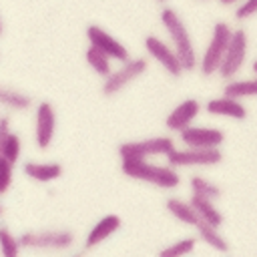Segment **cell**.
Instances as JSON below:
<instances>
[{
    "label": "cell",
    "instance_id": "1",
    "mask_svg": "<svg viewBox=\"0 0 257 257\" xmlns=\"http://www.w3.org/2000/svg\"><path fill=\"white\" fill-rule=\"evenodd\" d=\"M120 171L124 177L133 179V181H143L147 185L169 189V191L177 189L181 185V175L169 163L167 165H155V163H149L147 159L124 157V159H120Z\"/></svg>",
    "mask_w": 257,
    "mask_h": 257
},
{
    "label": "cell",
    "instance_id": "2",
    "mask_svg": "<svg viewBox=\"0 0 257 257\" xmlns=\"http://www.w3.org/2000/svg\"><path fill=\"white\" fill-rule=\"evenodd\" d=\"M161 24L165 26L169 38H171V44L173 48L177 50L183 66H185V72H193L195 68H199V60H197V52H195V44H193V38H191V32L187 30L183 18L179 16V12L175 8H169L165 6L161 10Z\"/></svg>",
    "mask_w": 257,
    "mask_h": 257
},
{
    "label": "cell",
    "instance_id": "3",
    "mask_svg": "<svg viewBox=\"0 0 257 257\" xmlns=\"http://www.w3.org/2000/svg\"><path fill=\"white\" fill-rule=\"evenodd\" d=\"M231 36H233V28L227 22H215L211 40L199 58V72L203 76H211V74L219 72L221 62L225 58V52L229 48Z\"/></svg>",
    "mask_w": 257,
    "mask_h": 257
},
{
    "label": "cell",
    "instance_id": "4",
    "mask_svg": "<svg viewBox=\"0 0 257 257\" xmlns=\"http://www.w3.org/2000/svg\"><path fill=\"white\" fill-rule=\"evenodd\" d=\"M74 233L70 229H40L24 231L20 243L26 249H48V251H66L74 245Z\"/></svg>",
    "mask_w": 257,
    "mask_h": 257
},
{
    "label": "cell",
    "instance_id": "5",
    "mask_svg": "<svg viewBox=\"0 0 257 257\" xmlns=\"http://www.w3.org/2000/svg\"><path fill=\"white\" fill-rule=\"evenodd\" d=\"M223 161L219 147H187L175 149L167 155V163L175 169L179 167H215Z\"/></svg>",
    "mask_w": 257,
    "mask_h": 257
},
{
    "label": "cell",
    "instance_id": "6",
    "mask_svg": "<svg viewBox=\"0 0 257 257\" xmlns=\"http://www.w3.org/2000/svg\"><path fill=\"white\" fill-rule=\"evenodd\" d=\"M175 139L171 137H151V139H141V141H126L120 143L116 153L120 159L124 157H139V159H149V157H167L171 151H175Z\"/></svg>",
    "mask_w": 257,
    "mask_h": 257
},
{
    "label": "cell",
    "instance_id": "7",
    "mask_svg": "<svg viewBox=\"0 0 257 257\" xmlns=\"http://www.w3.org/2000/svg\"><path fill=\"white\" fill-rule=\"evenodd\" d=\"M147 66H149V62L145 60V58H128V60H124L122 64H120V68H116V70H112L104 80H102V86H100V90H102V94L104 96H112V94H116V92H120L124 86H128L133 80H137L141 74H145L147 72Z\"/></svg>",
    "mask_w": 257,
    "mask_h": 257
},
{
    "label": "cell",
    "instance_id": "8",
    "mask_svg": "<svg viewBox=\"0 0 257 257\" xmlns=\"http://www.w3.org/2000/svg\"><path fill=\"white\" fill-rule=\"evenodd\" d=\"M247 50H249V38H247V32L243 28L239 30H233V36H231V42H229V48L225 52V58L221 62V68H219V76L225 78V80H231L245 64L247 60Z\"/></svg>",
    "mask_w": 257,
    "mask_h": 257
},
{
    "label": "cell",
    "instance_id": "9",
    "mask_svg": "<svg viewBox=\"0 0 257 257\" xmlns=\"http://www.w3.org/2000/svg\"><path fill=\"white\" fill-rule=\"evenodd\" d=\"M145 50H147V54H149L153 60H157L171 76L179 78V76L185 72V66H183V62H181L177 50L173 48V44L169 46V44H167L165 40H161L159 36H155V34L147 36V38H145Z\"/></svg>",
    "mask_w": 257,
    "mask_h": 257
},
{
    "label": "cell",
    "instance_id": "10",
    "mask_svg": "<svg viewBox=\"0 0 257 257\" xmlns=\"http://www.w3.org/2000/svg\"><path fill=\"white\" fill-rule=\"evenodd\" d=\"M56 133V112L48 100L36 104V128H34V143L40 151H46L52 145Z\"/></svg>",
    "mask_w": 257,
    "mask_h": 257
},
{
    "label": "cell",
    "instance_id": "11",
    "mask_svg": "<svg viewBox=\"0 0 257 257\" xmlns=\"http://www.w3.org/2000/svg\"><path fill=\"white\" fill-rule=\"evenodd\" d=\"M86 40H88V44H92V46L100 48L102 52H106L116 62H124V60L131 58L128 48L120 40H116L112 34H108L104 28H100L96 24H90L86 28Z\"/></svg>",
    "mask_w": 257,
    "mask_h": 257
},
{
    "label": "cell",
    "instance_id": "12",
    "mask_svg": "<svg viewBox=\"0 0 257 257\" xmlns=\"http://www.w3.org/2000/svg\"><path fill=\"white\" fill-rule=\"evenodd\" d=\"M179 139L187 147H221L225 135L215 126H187L179 133Z\"/></svg>",
    "mask_w": 257,
    "mask_h": 257
},
{
    "label": "cell",
    "instance_id": "13",
    "mask_svg": "<svg viewBox=\"0 0 257 257\" xmlns=\"http://www.w3.org/2000/svg\"><path fill=\"white\" fill-rule=\"evenodd\" d=\"M201 112V102L197 98H185L183 102H179L165 118V126L173 133H181L183 128L191 126L193 120L199 116Z\"/></svg>",
    "mask_w": 257,
    "mask_h": 257
},
{
    "label": "cell",
    "instance_id": "14",
    "mask_svg": "<svg viewBox=\"0 0 257 257\" xmlns=\"http://www.w3.org/2000/svg\"><path fill=\"white\" fill-rule=\"evenodd\" d=\"M205 110L213 116H225V118H233V120H245L247 118V108L243 106L241 98H233L227 94L211 98L205 104Z\"/></svg>",
    "mask_w": 257,
    "mask_h": 257
},
{
    "label": "cell",
    "instance_id": "15",
    "mask_svg": "<svg viewBox=\"0 0 257 257\" xmlns=\"http://www.w3.org/2000/svg\"><path fill=\"white\" fill-rule=\"evenodd\" d=\"M120 225H122V221L118 215H106L100 221H96V225H92V229L88 231V235L84 239V251L98 247L102 241H106L110 235H114L120 229Z\"/></svg>",
    "mask_w": 257,
    "mask_h": 257
},
{
    "label": "cell",
    "instance_id": "16",
    "mask_svg": "<svg viewBox=\"0 0 257 257\" xmlns=\"http://www.w3.org/2000/svg\"><path fill=\"white\" fill-rule=\"evenodd\" d=\"M22 173L36 181V183H52L58 177H62V165L60 163H34L26 161L22 165Z\"/></svg>",
    "mask_w": 257,
    "mask_h": 257
},
{
    "label": "cell",
    "instance_id": "17",
    "mask_svg": "<svg viewBox=\"0 0 257 257\" xmlns=\"http://www.w3.org/2000/svg\"><path fill=\"white\" fill-rule=\"evenodd\" d=\"M165 207H167V211L177 219V221H181V223H185V225H191L193 229L199 225V221H201V217H199V213L195 211V207L191 205V201H183V199H179V197H169L167 199V203H165Z\"/></svg>",
    "mask_w": 257,
    "mask_h": 257
},
{
    "label": "cell",
    "instance_id": "18",
    "mask_svg": "<svg viewBox=\"0 0 257 257\" xmlns=\"http://www.w3.org/2000/svg\"><path fill=\"white\" fill-rule=\"evenodd\" d=\"M189 201H191V205L195 207V211L199 213V217H201L203 221H207V223H211V225H215V227H221V225H223V213L215 207V201H213V199L203 197V195H199V193H191Z\"/></svg>",
    "mask_w": 257,
    "mask_h": 257
},
{
    "label": "cell",
    "instance_id": "19",
    "mask_svg": "<svg viewBox=\"0 0 257 257\" xmlns=\"http://www.w3.org/2000/svg\"><path fill=\"white\" fill-rule=\"evenodd\" d=\"M195 231H197V237L201 241H205L209 247H213L215 251H219V253H227L229 251V243L219 233V227H215V225H211V223H207V221L201 219L199 225L195 227Z\"/></svg>",
    "mask_w": 257,
    "mask_h": 257
},
{
    "label": "cell",
    "instance_id": "20",
    "mask_svg": "<svg viewBox=\"0 0 257 257\" xmlns=\"http://www.w3.org/2000/svg\"><path fill=\"white\" fill-rule=\"evenodd\" d=\"M0 102H2V106L10 108L14 112H26L32 108V96H28L26 92H20L16 88H10V86L0 88Z\"/></svg>",
    "mask_w": 257,
    "mask_h": 257
},
{
    "label": "cell",
    "instance_id": "21",
    "mask_svg": "<svg viewBox=\"0 0 257 257\" xmlns=\"http://www.w3.org/2000/svg\"><path fill=\"white\" fill-rule=\"evenodd\" d=\"M86 62H88V66L98 74V76H102V78H106L110 72H112V58L106 54V52H102L100 48H96V46H88L86 48Z\"/></svg>",
    "mask_w": 257,
    "mask_h": 257
},
{
    "label": "cell",
    "instance_id": "22",
    "mask_svg": "<svg viewBox=\"0 0 257 257\" xmlns=\"http://www.w3.org/2000/svg\"><path fill=\"white\" fill-rule=\"evenodd\" d=\"M223 94L233 96V98H251V96H257V74H255V78L229 80L223 86Z\"/></svg>",
    "mask_w": 257,
    "mask_h": 257
},
{
    "label": "cell",
    "instance_id": "23",
    "mask_svg": "<svg viewBox=\"0 0 257 257\" xmlns=\"http://www.w3.org/2000/svg\"><path fill=\"white\" fill-rule=\"evenodd\" d=\"M20 155H22V141L16 133H10L4 139H0V157H4L16 165Z\"/></svg>",
    "mask_w": 257,
    "mask_h": 257
},
{
    "label": "cell",
    "instance_id": "24",
    "mask_svg": "<svg viewBox=\"0 0 257 257\" xmlns=\"http://www.w3.org/2000/svg\"><path fill=\"white\" fill-rule=\"evenodd\" d=\"M189 185H191V191H193V193H199V195L209 197V199H213V201H217V199L221 197V187L215 185L213 181L205 179L203 175H193V177L189 179Z\"/></svg>",
    "mask_w": 257,
    "mask_h": 257
},
{
    "label": "cell",
    "instance_id": "25",
    "mask_svg": "<svg viewBox=\"0 0 257 257\" xmlns=\"http://www.w3.org/2000/svg\"><path fill=\"white\" fill-rule=\"evenodd\" d=\"M20 249H22L20 237L12 235L10 229L4 225L0 229V253H2V257H18Z\"/></svg>",
    "mask_w": 257,
    "mask_h": 257
},
{
    "label": "cell",
    "instance_id": "26",
    "mask_svg": "<svg viewBox=\"0 0 257 257\" xmlns=\"http://www.w3.org/2000/svg\"><path fill=\"white\" fill-rule=\"evenodd\" d=\"M195 245H197V239H195V237H183V239H179V241H175V243L163 247V249L159 251V255H161V257H181V255L191 253V251L195 249Z\"/></svg>",
    "mask_w": 257,
    "mask_h": 257
},
{
    "label": "cell",
    "instance_id": "27",
    "mask_svg": "<svg viewBox=\"0 0 257 257\" xmlns=\"http://www.w3.org/2000/svg\"><path fill=\"white\" fill-rule=\"evenodd\" d=\"M0 169H2V177H0V193L6 195L10 185H12V179H14V163H10L8 159L0 157Z\"/></svg>",
    "mask_w": 257,
    "mask_h": 257
},
{
    "label": "cell",
    "instance_id": "28",
    "mask_svg": "<svg viewBox=\"0 0 257 257\" xmlns=\"http://www.w3.org/2000/svg\"><path fill=\"white\" fill-rule=\"evenodd\" d=\"M255 14H257V0H243L235 10V18L237 20H247V18H251Z\"/></svg>",
    "mask_w": 257,
    "mask_h": 257
},
{
    "label": "cell",
    "instance_id": "29",
    "mask_svg": "<svg viewBox=\"0 0 257 257\" xmlns=\"http://www.w3.org/2000/svg\"><path fill=\"white\" fill-rule=\"evenodd\" d=\"M12 131H10V118H8V114H4L2 118H0V139H4L6 135H10Z\"/></svg>",
    "mask_w": 257,
    "mask_h": 257
},
{
    "label": "cell",
    "instance_id": "30",
    "mask_svg": "<svg viewBox=\"0 0 257 257\" xmlns=\"http://www.w3.org/2000/svg\"><path fill=\"white\" fill-rule=\"evenodd\" d=\"M219 2H221V4H225V6H227V4H235V2H239V0H219Z\"/></svg>",
    "mask_w": 257,
    "mask_h": 257
},
{
    "label": "cell",
    "instance_id": "31",
    "mask_svg": "<svg viewBox=\"0 0 257 257\" xmlns=\"http://www.w3.org/2000/svg\"><path fill=\"white\" fill-rule=\"evenodd\" d=\"M251 68H253V72H255V74H257V60H255V62H253V66H251Z\"/></svg>",
    "mask_w": 257,
    "mask_h": 257
},
{
    "label": "cell",
    "instance_id": "32",
    "mask_svg": "<svg viewBox=\"0 0 257 257\" xmlns=\"http://www.w3.org/2000/svg\"><path fill=\"white\" fill-rule=\"evenodd\" d=\"M157 2H167V0H157Z\"/></svg>",
    "mask_w": 257,
    "mask_h": 257
}]
</instances>
